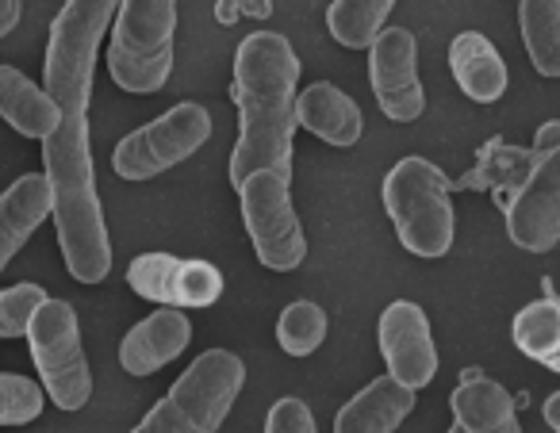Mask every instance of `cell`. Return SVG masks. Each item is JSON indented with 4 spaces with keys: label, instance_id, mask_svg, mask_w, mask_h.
<instances>
[{
    "label": "cell",
    "instance_id": "cell-1",
    "mask_svg": "<svg viewBox=\"0 0 560 433\" xmlns=\"http://www.w3.org/2000/svg\"><path fill=\"white\" fill-rule=\"evenodd\" d=\"M116 16V0H70L50 24L43 93L58 104V127L43 139V180L58 226L62 261L78 284H104L112 272V242L96 192L89 150V101L96 55Z\"/></svg>",
    "mask_w": 560,
    "mask_h": 433
},
{
    "label": "cell",
    "instance_id": "cell-2",
    "mask_svg": "<svg viewBox=\"0 0 560 433\" xmlns=\"http://www.w3.org/2000/svg\"><path fill=\"white\" fill-rule=\"evenodd\" d=\"M296 85L300 58L277 32H254L234 55L231 96L238 108V142L231 150L226 180L238 192L249 173L292 177V139H296Z\"/></svg>",
    "mask_w": 560,
    "mask_h": 433
},
{
    "label": "cell",
    "instance_id": "cell-3",
    "mask_svg": "<svg viewBox=\"0 0 560 433\" xmlns=\"http://www.w3.org/2000/svg\"><path fill=\"white\" fill-rule=\"evenodd\" d=\"M384 211L396 238L415 257H445L453 249L457 219H453V185L427 157H404L384 177Z\"/></svg>",
    "mask_w": 560,
    "mask_h": 433
},
{
    "label": "cell",
    "instance_id": "cell-4",
    "mask_svg": "<svg viewBox=\"0 0 560 433\" xmlns=\"http://www.w3.org/2000/svg\"><path fill=\"white\" fill-rule=\"evenodd\" d=\"M246 384V364L231 349L200 353L131 433H215Z\"/></svg>",
    "mask_w": 560,
    "mask_h": 433
},
{
    "label": "cell",
    "instance_id": "cell-5",
    "mask_svg": "<svg viewBox=\"0 0 560 433\" xmlns=\"http://www.w3.org/2000/svg\"><path fill=\"white\" fill-rule=\"evenodd\" d=\"M173 35L177 4L173 0H127L116 4L108 43V73L124 93H158L173 73Z\"/></svg>",
    "mask_w": 560,
    "mask_h": 433
},
{
    "label": "cell",
    "instance_id": "cell-6",
    "mask_svg": "<svg viewBox=\"0 0 560 433\" xmlns=\"http://www.w3.org/2000/svg\"><path fill=\"white\" fill-rule=\"evenodd\" d=\"M24 338L32 346V361L43 376V395L62 410L89 407V399H93V372H89V356L81 349L78 311L66 300H47L35 311Z\"/></svg>",
    "mask_w": 560,
    "mask_h": 433
},
{
    "label": "cell",
    "instance_id": "cell-7",
    "mask_svg": "<svg viewBox=\"0 0 560 433\" xmlns=\"http://www.w3.org/2000/svg\"><path fill=\"white\" fill-rule=\"evenodd\" d=\"M242 223L265 269L292 272L307 257V234L292 208V177L280 173H249L238 185Z\"/></svg>",
    "mask_w": 560,
    "mask_h": 433
},
{
    "label": "cell",
    "instance_id": "cell-8",
    "mask_svg": "<svg viewBox=\"0 0 560 433\" xmlns=\"http://www.w3.org/2000/svg\"><path fill=\"white\" fill-rule=\"evenodd\" d=\"M211 139V116L203 104H173L165 116L150 119L147 127L119 139L112 150V169L124 180H154L158 173L188 162Z\"/></svg>",
    "mask_w": 560,
    "mask_h": 433
},
{
    "label": "cell",
    "instance_id": "cell-9",
    "mask_svg": "<svg viewBox=\"0 0 560 433\" xmlns=\"http://www.w3.org/2000/svg\"><path fill=\"white\" fill-rule=\"evenodd\" d=\"M506 238L526 254H549L560 238V150L534 154L529 173L511 188L503 203Z\"/></svg>",
    "mask_w": 560,
    "mask_h": 433
},
{
    "label": "cell",
    "instance_id": "cell-10",
    "mask_svg": "<svg viewBox=\"0 0 560 433\" xmlns=\"http://www.w3.org/2000/svg\"><path fill=\"white\" fill-rule=\"evenodd\" d=\"M127 284L135 295L162 303L170 311H200L219 303L223 295V272L211 261L177 254H142L127 269Z\"/></svg>",
    "mask_w": 560,
    "mask_h": 433
},
{
    "label": "cell",
    "instance_id": "cell-11",
    "mask_svg": "<svg viewBox=\"0 0 560 433\" xmlns=\"http://www.w3.org/2000/svg\"><path fill=\"white\" fill-rule=\"evenodd\" d=\"M369 85L392 124H415L427 108L419 81V39L407 27H384L369 47Z\"/></svg>",
    "mask_w": 560,
    "mask_h": 433
},
{
    "label": "cell",
    "instance_id": "cell-12",
    "mask_svg": "<svg viewBox=\"0 0 560 433\" xmlns=\"http://www.w3.org/2000/svg\"><path fill=\"white\" fill-rule=\"evenodd\" d=\"M376 341H381V356L396 384L419 391V387H427L438 376V364L442 361H438L430 318L422 315L419 303H388V311L381 315V326H376Z\"/></svg>",
    "mask_w": 560,
    "mask_h": 433
},
{
    "label": "cell",
    "instance_id": "cell-13",
    "mask_svg": "<svg viewBox=\"0 0 560 433\" xmlns=\"http://www.w3.org/2000/svg\"><path fill=\"white\" fill-rule=\"evenodd\" d=\"M192 341V323L185 311L158 307L142 323H135L119 341V364L127 376H154L158 368L173 364Z\"/></svg>",
    "mask_w": 560,
    "mask_h": 433
},
{
    "label": "cell",
    "instance_id": "cell-14",
    "mask_svg": "<svg viewBox=\"0 0 560 433\" xmlns=\"http://www.w3.org/2000/svg\"><path fill=\"white\" fill-rule=\"evenodd\" d=\"M450 407L453 425L445 433H522L511 391L483 372H465Z\"/></svg>",
    "mask_w": 560,
    "mask_h": 433
},
{
    "label": "cell",
    "instance_id": "cell-15",
    "mask_svg": "<svg viewBox=\"0 0 560 433\" xmlns=\"http://www.w3.org/2000/svg\"><path fill=\"white\" fill-rule=\"evenodd\" d=\"M296 127L312 131L327 147H353L365 131V116L350 93L330 81H315L304 93H296Z\"/></svg>",
    "mask_w": 560,
    "mask_h": 433
},
{
    "label": "cell",
    "instance_id": "cell-16",
    "mask_svg": "<svg viewBox=\"0 0 560 433\" xmlns=\"http://www.w3.org/2000/svg\"><path fill=\"white\" fill-rule=\"evenodd\" d=\"M415 410V391L392 376H376L335 414V433H396Z\"/></svg>",
    "mask_w": 560,
    "mask_h": 433
},
{
    "label": "cell",
    "instance_id": "cell-17",
    "mask_svg": "<svg viewBox=\"0 0 560 433\" xmlns=\"http://www.w3.org/2000/svg\"><path fill=\"white\" fill-rule=\"evenodd\" d=\"M43 219H50V192L43 173H24L0 192V272L27 246Z\"/></svg>",
    "mask_w": 560,
    "mask_h": 433
},
{
    "label": "cell",
    "instance_id": "cell-18",
    "mask_svg": "<svg viewBox=\"0 0 560 433\" xmlns=\"http://www.w3.org/2000/svg\"><path fill=\"white\" fill-rule=\"evenodd\" d=\"M450 70L460 93L476 104H495L506 93V62L495 43L480 32H460L450 43Z\"/></svg>",
    "mask_w": 560,
    "mask_h": 433
},
{
    "label": "cell",
    "instance_id": "cell-19",
    "mask_svg": "<svg viewBox=\"0 0 560 433\" xmlns=\"http://www.w3.org/2000/svg\"><path fill=\"white\" fill-rule=\"evenodd\" d=\"M0 119L12 124V131H20L24 139L43 142L58 127V104L24 70L0 66Z\"/></svg>",
    "mask_w": 560,
    "mask_h": 433
},
{
    "label": "cell",
    "instance_id": "cell-20",
    "mask_svg": "<svg viewBox=\"0 0 560 433\" xmlns=\"http://www.w3.org/2000/svg\"><path fill=\"white\" fill-rule=\"evenodd\" d=\"M518 27L526 55L541 78L560 73V4L557 0H522Z\"/></svg>",
    "mask_w": 560,
    "mask_h": 433
},
{
    "label": "cell",
    "instance_id": "cell-21",
    "mask_svg": "<svg viewBox=\"0 0 560 433\" xmlns=\"http://www.w3.org/2000/svg\"><path fill=\"white\" fill-rule=\"evenodd\" d=\"M514 346L529 361L545 364L549 372L560 368V307L557 300H534L514 315Z\"/></svg>",
    "mask_w": 560,
    "mask_h": 433
},
{
    "label": "cell",
    "instance_id": "cell-22",
    "mask_svg": "<svg viewBox=\"0 0 560 433\" xmlns=\"http://www.w3.org/2000/svg\"><path fill=\"white\" fill-rule=\"evenodd\" d=\"M534 165V150L522 147H506V142H488L480 150V162L472 165V173L460 177V188H488L495 196V203H503L511 196V188L518 185L522 177Z\"/></svg>",
    "mask_w": 560,
    "mask_h": 433
},
{
    "label": "cell",
    "instance_id": "cell-23",
    "mask_svg": "<svg viewBox=\"0 0 560 433\" xmlns=\"http://www.w3.org/2000/svg\"><path fill=\"white\" fill-rule=\"evenodd\" d=\"M392 0H335L327 4V27L335 43L350 50H369L384 32V20L392 16Z\"/></svg>",
    "mask_w": 560,
    "mask_h": 433
},
{
    "label": "cell",
    "instance_id": "cell-24",
    "mask_svg": "<svg viewBox=\"0 0 560 433\" xmlns=\"http://www.w3.org/2000/svg\"><path fill=\"white\" fill-rule=\"evenodd\" d=\"M327 341V311L312 300H296L277 318V346L289 356H312Z\"/></svg>",
    "mask_w": 560,
    "mask_h": 433
},
{
    "label": "cell",
    "instance_id": "cell-25",
    "mask_svg": "<svg viewBox=\"0 0 560 433\" xmlns=\"http://www.w3.org/2000/svg\"><path fill=\"white\" fill-rule=\"evenodd\" d=\"M47 395L32 376L0 372V425H27L43 414Z\"/></svg>",
    "mask_w": 560,
    "mask_h": 433
},
{
    "label": "cell",
    "instance_id": "cell-26",
    "mask_svg": "<svg viewBox=\"0 0 560 433\" xmlns=\"http://www.w3.org/2000/svg\"><path fill=\"white\" fill-rule=\"evenodd\" d=\"M50 295L39 284L24 280V284L0 288V338H24L32 326L35 311L47 303Z\"/></svg>",
    "mask_w": 560,
    "mask_h": 433
},
{
    "label": "cell",
    "instance_id": "cell-27",
    "mask_svg": "<svg viewBox=\"0 0 560 433\" xmlns=\"http://www.w3.org/2000/svg\"><path fill=\"white\" fill-rule=\"evenodd\" d=\"M265 433H319V425H315L312 407L304 399H296V395H289V399H277L269 407Z\"/></svg>",
    "mask_w": 560,
    "mask_h": 433
},
{
    "label": "cell",
    "instance_id": "cell-28",
    "mask_svg": "<svg viewBox=\"0 0 560 433\" xmlns=\"http://www.w3.org/2000/svg\"><path fill=\"white\" fill-rule=\"evenodd\" d=\"M20 16H24V4H20V0H0V39L16 32Z\"/></svg>",
    "mask_w": 560,
    "mask_h": 433
},
{
    "label": "cell",
    "instance_id": "cell-29",
    "mask_svg": "<svg viewBox=\"0 0 560 433\" xmlns=\"http://www.w3.org/2000/svg\"><path fill=\"white\" fill-rule=\"evenodd\" d=\"M557 139H560V124H557V119H549V124L537 131L534 154H557Z\"/></svg>",
    "mask_w": 560,
    "mask_h": 433
},
{
    "label": "cell",
    "instance_id": "cell-30",
    "mask_svg": "<svg viewBox=\"0 0 560 433\" xmlns=\"http://www.w3.org/2000/svg\"><path fill=\"white\" fill-rule=\"evenodd\" d=\"M545 422H549V430L557 433L560 430V395L552 391L549 399H545Z\"/></svg>",
    "mask_w": 560,
    "mask_h": 433
}]
</instances>
